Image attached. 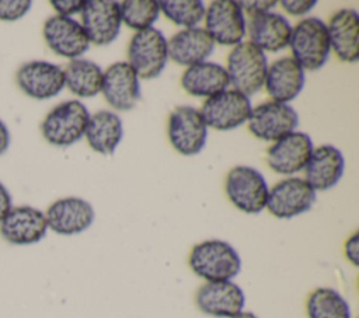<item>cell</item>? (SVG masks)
<instances>
[{
	"mask_svg": "<svg viewBox=\"0 0 359 318\" xmlns=\"http://www.w3.org/2000/svg\"><path fill=\"white\" fill-rule=\"evenodd\" d=\"M188 265L194 275L205 282L233 280L241 270L237 249L219 238L203 240L191 248Z\"/></svg>",
	"mask_w": 359,
	"mask_h": 318,
	"instance_id": "1",
	"label": "cell"
},
{
	"mask_svg": "<svg viewBox=\"0 0 359 318\" xmlns=\"http://www.w3.org/2000/svg\"><path fill=\"white\" fill-rule=\"evenodd\" d=\"M289 46L303 70H320L331 52L327 24L317 17L303 18L292 28Z\"/></svg>",
	"mask_w": 359,
	"mask_h": 318,
	"instance_id": "2",
	"label": "cell"
},
{
	"mask_svg": "<svg viewBox=\"0 0 359 318\" xmlns=\"http://www.w3.org/2000/svg\"><path fill=\"white\" fill-rule=\"evenodd\" d=\"M90 112L83 102L65 101L48 112L41 123V133L49 144L67 147L84 136Z\"/></svg>",
	"mask_w": 359,
	"mask_h": 318,
	"instance_id": "3",
	"label": "cell"
},
{
	"mask_svg": "<svg viewBox=\"0 0 359 318\" xmlns=\"http://www.w3.org/2000/svg\"><path fill=\"white\" fill-rule=\"evenodd\" d=\"M268 69L266 55L251 42L236 45L229 56L226 71L233 90L250 97L258 92L265 83Z\"/></svg>",
	"mask_w": 359,
	"mask_h": 318,
	"instance_id": "4",
	"label": "cell"
},
{
	"mask_svg": "<svg viewBox=\"0 0 359 318\" xmlns=\"http://www.w3.org/2000/svg\"><path fill=\"white\" fill-rule=\"evenodd\" d=\"M224 192L238 210L247 214H258L266 206L269 186L258 170L237 165L226 175Z\"/></svg>",
	"mask_w": 359,
	"mask_h": 318,
	"instance_id": "5",
	"label": "cell"
},
{
	"mask_svg": "<svg viewBox=\"0 0 359 318\" xmlns=\"http://www.w3.org/2000/svg\"><path fill=\"white\" fill-rule=\"evenodd\" d=\"M128 60L139 78L158 77L168 60L164 34L153 27L135 32L128 46Z\"/></svg>",
	"mask_w": 359,
	"mask_h": 318,
	"instance_id": "6",
	"label": "cell"
},
{
	"mask_svg": "<svg viewBox=\"0 0 359 318\" xmlns=\"http://www.w3.org/2000/svg\"><path fill=\"white\" fill-rule=\"evenodd\" d=\"M167 136L177 153L195 155L205 147L208 126L196 108L189 105L175 106L168 116Z\"/></svg>",
	"mask_w": 359,
	"mask_h": 318,
	"instance_id": "7",
	"label": "cell"
},
{
	"mask_svg": "<svg viewBox=\"0 0 359 318\" xmlns=\"http://www.w3.org/2000/svg\"><path fill=\"white\" fill-rule=\"evenodd\" d=\"M316 202V191L300 177H287L268 192L265 209L276 219L289 220L309 212Z\"/></svg>",
	"mask_w": 359,
	"mask_h": 318,
	"instance_id": "8",
	"label": "cell"
},
{
	"mask_svg": "<svg viewBox=\"0 0 359 318\" xmlns=\"http://www.w3.org/2000/svg\"><path fill=\"white\" fill-rule=\"evenodd\" d=\"M251 109V101L247 95L236 90H226L206 98L199 112L208 127L224 132L245 123Z\"/></svg>",
	"mask_w": 359,
	"mask_h": 318,
	"instance_id": "9",
	"label": "cell"
},
{
	"mask_svg": "<svg viewBox=\"0 0 359 318\" xmlns=\"http://www.w3.org/2000/svg\"><path fill=\"white\" fill-rule=\"evenodd\" d=\"M205 31L213 42L224 46H236L245 36V17L233 0H215L205 10Z\"/></svg>",
	"mask_w": 359,
	"mask_h": 318,
	"instance_id": "10",
	"label": "cell"
},
{
	"mask_svg": "<svg viewBox=\"0 0 359 318\" xmlns=\"http://www.w3.org/2000/svg\"><path fill=\"white\" fill-rule=\"evenodd\" d=\"M247 122L257 139L276 141L297 127L299 115L287 104L268 101L252 108Z\"/></svg>",
	"mask_w": 359,
	"mask_h": 318,
	"instance_id": "11",
	"label": "cell"
},
{
	"mask_svg": "<svg viewBox=\"0 0 359 318\" xmlns=\"http://www.w3.org/2000/svg\"><path fill=\"white\" fill-rule=\"evenodd\" d=\"M198 310L213 318H231L245 307V293L233 280L205 282L195 294Z\"/></svg>",
	"mask_w": 359,
	"mask_h": 318,
	"instance_id": "12",
	"label": "cell"
},
{
	"mask_svg": "<svg viewBox=\"0 0 359 318\" xmlns=\"http://www.w3.org/2000/svg\"><path fill=\"white\" fill-rule=\"evenodd\" d=\"M18 88L34 99H49L65 88L63 69L46 60H31L22 63L17 73Z\"/></svg>",
	"mask_w": 359,
	"mask_h": 318,
	"instance_id": "13",
	"label": "cell"
},
{
	"mask_svg": "<svg viewBox=\"0 0 359 318\" xmlns=\"http://www.w3.org/2000/svg\"><path fill=\"white\" fill-rule=\"evenodd\" d=\"M48 230L59 235H76L88 230L94 220L95 212L93 205L77 196H67L55 200L45 212Z\"/></svg>",
	"mask_w": 359,
	"mask_h": 318,
	"instance_id": "14",
	"label": "cell"
},
{
	"mask_svg": "<svg viewBox=\"0 0 359 318\" xmlns=\"http://www.w3.org/2000/svg\"><path fill=\"white\" fill-rule=\"evenodd\" d=\"M80 14V24L90 43L104 46L114 42L119 35L122 21L118 1L87 0Z\"/></svg>",
	"mask_w": 359,
	"mask_h": 318,
	"instance_id": "15",
	"label": "cell"
},
{
	"mask_svg": "<svg viewBox=\"0 0 359 318\" xmlns=\"http://www.w3.org/2000/svg\"><path fill=\"white\" fill-rule=\"evenodd\" d=\"M43 39L56 55L67 59H79L90 48V41L79 21L72 17L52 15L43 22Z\"/></svg>",
	"mask_w": 359,
	"mask_h": 318,
	"instance_id": "16",
	"label": "cell"
},
{
	"mask_svg": "<svg viewBox=\"0 0 359 318\" xmlns=\"http://www.w3.org/2000/svg\"><path fill=\"white\" fill-rule=\"evenodd\" d=\"M48 224L45 213L32 206H13L0 221V235L13 245H32L45 238Z\"/></svg>",
	"mask_w": 359,
	"mask_h": 318,
	"instance_id": "17",
	"label": "cell"
},
{
	"mask_svg": "<svg viewBox=\"0 0 359 318\" xmlns=\"http://www.w3.org/2000/svg\"><path fill=\"white\" fill-rule=\"evenodd\" d=\"M313 148V140L307 133L293 130L268 148L266 163L276 174L293 175L304 170Z\"/></svg>",
	"mask_w": 359,
	"mask_h": 318,
	"instance_id": "18",
	"label": "cell"
},
{
	"mask_svg": "<svg viewBox=\"0 0 359 318\" xmlns=\"http://www.w3.org/2000/svg\"><path fill=\"white\" fill-rule=\"evenodd\" d=\"M101 92L114 109L129 111L140 99L139 77L128 62H115L104 71Z\"/></svg>",
	"mask_w": 359,
	"mask_h": 318,
	"instance_id": "19",
	"label": "cell"
},
{
	"mask_svg": "<svg viewBox=\"0 0 359 318\" xmlns=\"http://www.w3.org/2000/svg\"><path fill=\"white\" fill-rule=\"evenodd\" d=\"M345 158L339 148L331 144L314 147L304 167V179L314 191L335 186L344 175Z\"/></svg>",
	"mask_w": 359,
	"mask_h": 318,
	"instance_id": "20",
	"label": "cell"
},
{
	"mask_svg": "<svg viewBox=\"0 0 359 318\" xmlns=\"http://www.w3.org/2000/svg\"><path fill=\"white\" fill-rule=\"evenodd\" d=\"M304 81L300 64L293 57H282L268 66L264 85L272 101L287 104L302 92Z\"/></svg>",
	"mask_w": 359,
	"mask_h": 318,
	"instance_id": "21",
	"label": "cell"
},
{
	"mask_svg": "<svg viewBox=\"0 0 359 318\" xmlns=\"http://www.w3.org/2000/svg\"><path fill=\"white\" fill-rule=\"evenodd\" d=\"M330 46L341 62L356 63L359 59V14L353 8H341L327 24Z\"/></svg>",
	"mask_w": 359,
	"mask_h": 318,
	"instance_id": "22",
	"label": "cell"
},
{
	"mask_svg": "<svg viewBox=\"0 0 359 318\" xmlns=\"http://www.w3.org/2000/svg\"><path fill=\"white\" fill-rule=\"evenodd\" d=\"M292 25L287 18L278 13H264L251 17L245 29L252 45L265 52L276 53L289 46Z\"/></svg>",
	"mask_w": 359,
	"mask_h": 318,
	"instance_id": "23",
	"label": "cell"
},
{
	"mask_svg": "<svg viewBox=\"0 0 359 318\" xmlns=\"http://www.w3.org/2000/svg\"><path fill=\"white\" fill-rule=\"evenodd\" d=\"M215 42L205 28H185L167 41L168 57L180 66H192L205 62L213 52Z\"/></svg>",
	"mask_w": 359,
	"mask_h": 318,
	"instance_id": "24",
	"label": "cell"
},
{
	"mask_svg": "<svg viewBox=\"0 0 359 318\" xmlns=\"http://www.w3.org/2000/svg\"><path fill=\"white\" fill-rule=\"evenodd\" d=\"M182 88L192 97H213L230 85L226 67L215 62H201L187 67L181 76Z\"/></svg>",
	"mask_w": 359,
	"mask_h": 318,
	"instance_id": "25",
	"label": "cell"
},
{
	"mask_svg": "<svg viewBox=\"0 0 359 318\" xmlns=\"http://www.w3.org/2000/svg\"><path fill=\"white\" fill-rule=\"evenodd\" d=\"M88 146L102 155L114 154L115 148L123 137V126L121 118L107 109L97 111L90 115V120L84 133Z\"/></svg>",
	"mask_w": 359,
	"mask_h": 318,
	"instance_id": "26",
	"label": "cell"
},
{
	"mask_svg": "<svg viewBox=\"0 0 359 318\" xmlns=\"http://www.w3.org/2000/svg\"><path fill=\"white\" fill-rule=\"evenodd\" d=\"M65 85L77 97L91 98L101 92L104 70L87 59H73L63 69Z\"/></svg>",
	"mask_w": 359,
	"mask_h": 318,
	"instance_id": "27",
	"label": "cell"
},
{
	"mask_svg": "<svg viewBox=\"0 0 359 318\" xmlns=\"http://www.w3.org/2000/svg\"><path fill=\"white\" fill-rule=\"evenodd\" d=\"M307 318H352L346 298L332 287H317L306 300Z\"/></svg>",
	"mask_w": 359,
	"mask_h": 318,
	"instance_id": "28",
	"label": "cell"
},
{
	"mask_svg": "<svg viewBox=\"0 0 359 318\" xmlns=\"http://www.w3.org/2000/svg\"><path fill=\"white\" fill-rule=\"evenodd\" d=\"M121 21L137 31L151 28L160 14L158 1L154 0H125L119 3Z\"/></svg>",
	"mask_w": 359,
	"mask_h": 318,
	"instance_id": "29",
	"label": "cell"
},
{
	"mask_svg": "<svg viewBox=\"0 0 359 318\" xmlns=\"http://www.w3.org/2000/svg\"><path fill=\"white\" fill-rule=\"evenodd\" d=\"M160 11L175 25L184 28L196 27L205 17V4L201 0H163Z\"/></svg>",
	"mask_w": 359,
	"mask_h": 318,
	"instance_id": "30",
	"label": "cell"
},
{
	"mask_svg": "<svg viewBox=\"0 0 359 318\" xmlns=\"http://www.w3.org/2000/svg\"><path fill=\"white\" fill-rule=\"evenodd\" d=\"M31 6L29 0H0V20L17 21L29 11Z\"/></svg>",
	"mask_w": 359,
	"mask_h": 318,
	"instance_id": "31",
	"label": "cell"
},
{
	"mask_svg": "<svg viewBox=\"0 0 359 318\" xmlns=\"http://www.w3.org/2000/svg\"><path fill=\"white\" fill-rule=\"evenodd\" d=\"M316 0H282L280 6L282 8L294 17H302L311 11L316 7Z\"/></svg>",
	"mask_w": 359,
	"mask_h": 318,
	"instance_id": "32",
	"label": "cell"
},
{
	"mask_svg": "<svg viewBox=\"0 0 359 318\" xmlns=\"http://www.w3.org/2000/svg\"><path fill=\"white\" fill-rule=\"evenodd\" d=\"M50 6L56 10L57 15L70 17L73 14L81 13L84 1L83 0H52Z\"/></svg>",
	"mask_w": 359,
	"mask_h": 318,
	"instance_id": "33",
	"label": "cell"
},
{
	"mask_svg": "<svg viewBox=\"0 0 359 318\" xmlns=\"http://www.w3.org/2000/svg\"><path fill=\"white\" fill-rule=\"evenodd\" d=\"M243 13H245L250 18L251 17H255V15H259V14H264V13H268L272 7L276 6V1H269V0H258V1H251V0H247V1H238Z\"/></svg>",
	"mask_w": 359,
	"mask_h": 318,
	"instance_id": "34",
	"label": "cell"
},
{
	"mask_svg": "<svg viewBox=\"0 0 359 318\" xmlns=\"http://www.w3.org/2000/svg\"><path fill=\"white\" fill-rule=\"evenodd\" d=\"M344 254L348 262H351L353 266L359 265V233L358 231H355L346 238L344 244Z\"/></svg>",
	"mask_w": 359,
	"mask_h": 318,
	"instance_id": "35",
	"label": "cell"
},
{
	"mask_svg": "<svg viewBox=\"0 0 359 318\" xmlns=\"http://www.w3.org/2000/svg\"><path fill=\"white\" fill-rule=\"evenodd\" d=\"M13 207V199L7 188L0 182V221L6 217V214Z\"/></svg>",
	"mask_w": 359,
	"mask_h": 318,
	"instance_id": "36",
	"label": "cell"
},
{
	"mask_svg": "<svg viewBox=\"0 0 359 318\" xmlns=\"http://www.w3.org/2000/svg\"><path fill=\"white\" fill-rule=\"evenodd\" d=\"M10 146V132L7 125L0 119V155L7 151Z\"/></svg>",
	"mask_w": 359,
	"mask_h": 318,
	"instance_id": "37",
	"label": "cell"
},
{
	"mask_svg": "<svg viewBox=\"0 0 359 318\" xmlns=\"http://www.w3.org/2000/svg\"><path fill=\"white\" fill-rule=\"evenodd\" d=\"M231 318H258L257 314H254L252 311H247V310H243L241 312H238L237 315L231 317Z\"/></svg>",
	"mask_w": 359,
	"mask_h": 318,
	"instance_id": "38",
	"label": "cell"
}]
</instances>
